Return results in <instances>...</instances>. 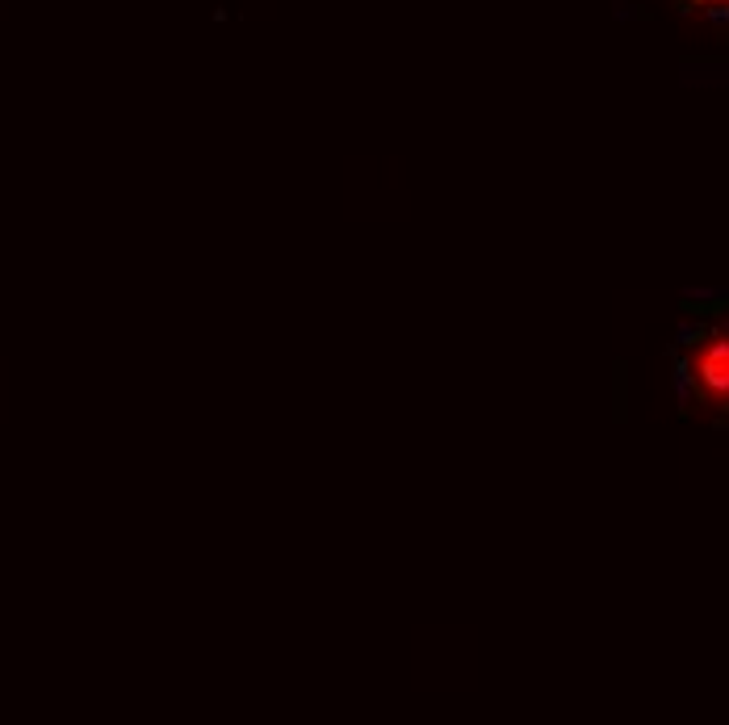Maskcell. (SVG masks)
<instances>
[{
    "label": "cell",
    "instance_id": "6da1fadb",
    "mask_svg": "<svg viewBox=\"0 0 729 725\" xmlns=\"http://www.w3.org/2000/svg\"><path fill=\"white\" fill-rule=\"evenodd\" d=\"M691 4H700V9H708V13H721V17H729V0H691Z\"/></svg>",
    "mask_w": 729,
    "mask_h": 725
}]
</instances>
